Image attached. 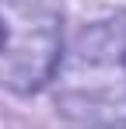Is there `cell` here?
I'll return each mask as SVG.
<instances>
[{
    "instance_id": "6da1fadb",
    "label": "cell",
    "mask_w": 126,
    "mask_h": 129,
    "mask_svg": "<svg viewBox=\"0 0 126 129\" xmlns=\"http://www.w3.org/2000/svg\"><path fill=\"white\" fill-rule=\"evenodd\" d=\"M63 115L109 126L126 119V14L91 21L53 73Z\"/></svg>"
},
{
    "instance_id": "7a4b0ae2",
    "label": "cell",
    "mask_w": 126,
    "mask_h": 129,
    "mask_svg": "<svg viewBox=\"0 0 126 129\" xmlns=\"http://www.w3.org/2000/svg\"><path fill=\"white\" fill-rule=\"evenodd\" d=\"M63 56L60 0H0V87L32 94Z\"/></svg>"
},
{
    "instance_id": "3957f363",
    "label": "cell",
    "mask_w": 126,
    "mask_h": 129,
    "mask_svg": "<svg viewBox=\"0 0 126 129\" xmlns=\"http://www.w3.org/2000/svg\"><path fill=\"white\" fill-rule=\"evenodd\" d=\"M98 129H126V119H123V122H109V126H98Z\"/></svg>"
}]
</instances>
